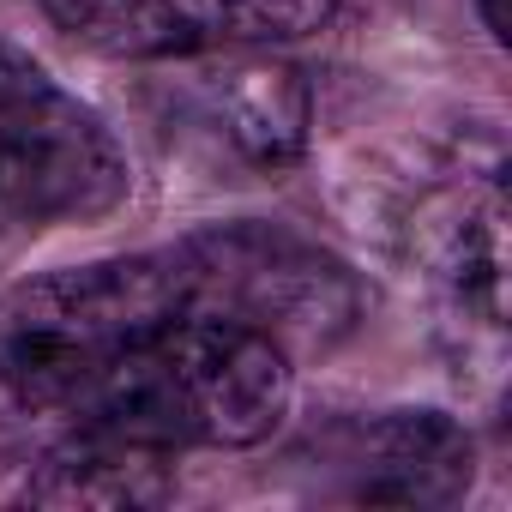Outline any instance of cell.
Returning a JSON list of instances; mask_svg holds the SVG:
<instances>
[{
    "instance_id": "1",
    "label": "cell",
    "mask_w": 512,
    "mask_h": 512,
    "mask_svg": "<svg viewBox=\"0 0 512 512\" xmlns=\"http://www.w3.org/2000/svg\"><path fill=\"white\" fill-rule=\"evenodd\" d=\"M296 356L235 320L169 314L79 398L61 428H91L163 458L247 452L284 434L296 410Z\"/></svg>"
},
{
    "instance_id": "7",
    "label": "cell",
    "mask_w": 512,
    "mask_h": 512,
    "mask_svg": "<svg viewBox=\"0 0 512 512\" xmlns=\"http://www.w3.org/2000/svg\"><path fill=\"white\" fill-rule=\"evenodd\" d=\"M19 506H97V512H127V506H169L175 500V458L91 434V428H61V440L37 458V470L13 494Z\"/></svg>"
},
{
    "instance_id": "5",
    "label": "cell",
    "mask_w": 512,
    "mask_h": 512,
    "mask_svg": "<svg viewBox=\"0 0 512 512\" xmlns=\"http://www.w3.org/2000/svg\"><path fill=\"white\" fill-rule=\"evenodd\" d=\"M284 464L344 506H458L476 482V440L452 410L392 404L314 422Z\"/></svg>"
},
{
    "instance_id": "8",
    "label": "cell",
    "mask_w": 512,
    "mask_h": 512,
    "mask_svg": "<svg viewBox=\"0 0 512 512\" xmlns=\"http://www.w3.org/2000/svg\"><path fill=\"white\" fill-rule=\"evenodd\" d=\"M434 290L446 308V326H482L488 344H500V181H464L440 205L434 223Z\"/></svg>"
},
{
    "instance_id": "2",
    "label": "cell",
    "mask_w": 512,
    "mask_h": 512,
    "mask_svg": "<svg viewBox=\"0 0 512 512\" xmlns=\"http://www.w3.org/2000/svg\"><path fill=\"white\" fill-rule=\"evenodd\" d=\"M181 314L163 241L0 290V428L67 422L157 320Z\"/></svg>"
},
{
    "instance_id": "3",
    "label": "cell",
    "mask_w": 512,
    "mask_h": 512,
    "mask_svg": "<svg viewBox=\"0 0 512 512\" xmlns=\"http://www.w3.org/2000/svg\"><path fill=\"white\" fill-rule=\"evenodd\" d=\"M181 314H211L278 338L296 362L326 356L362 326V278L302 229L284 223H199L163 241Z\"/></svg>"
},
{
    "instance_id": "4",
    "label": "cell",
    "mask_w": 512,
    "mask_h": 512,
    "mask_svg": "<svg viewBox=\"0 0 512 512\" xmlns=\"http://www.w3.org/2000/svg\"><path fill=\"white\" fill-rule=\"evenodd\" d=\"M133 199L121 133L31 49L0 37V229L103 223Z\"/></svg>"
},
{
    "instance_id": "6",
    "label": "cell",
    "mask_w": 512,
    "mask_h": 512,
    "mask_svg": "<svg viewBox=\"0 0 512 512\" xmlns=\"http://www.w3.org/2000/svg\"><path fill=\"white\" fill-rule=\"evenodd\" d=\"M43 19L97 61L272 55L332 31L344 0H37Z\"/></svg>"
},
{
    "instance_id": "9",
    "label": "cell",
    "mask_w": 512,
    "mask_h": 512,
    "mask_svg": "<svg viewBox=\"0 0 512 512\" xmlns=\"http://www.w3.org/2000/svg\"><path fill=\"white\" fill-rule=\"evenodd\" d=\"M476 19L494 43H506V13H500V0H476Z\"/></svg>"
}]
</instances>
